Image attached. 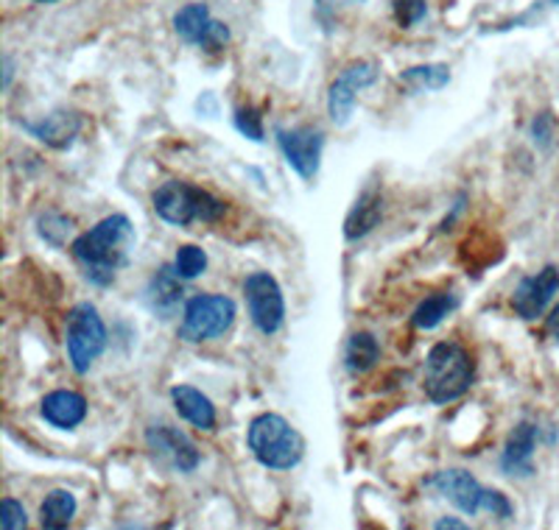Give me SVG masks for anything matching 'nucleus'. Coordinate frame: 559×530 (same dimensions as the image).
Listing matches in <instances>:
<instances>
[{"label": "nucleus", "instance_id": "f257e3e1", "mask_svg": "<svg viewBox=\"0 0 559 530\" xmlns=\"http://www.w3.org/2000/svg\"><path fill=\"white\" fill-rule=\"evenodd\" d=\"M134 246V227L127 215H109L102 224L73 240V260L84 268V277L93 285H109L115 274L129 263Z\"/></svg>", "mask_w": 559, "mask_h": 530}, {"label": "nucleus", "instance_id": "f03ea898", "mask_svg": "<svg viewBox=\"0 0 559 530\" xmlns=\"http://www.w3.org/2000/svg\"><path fill=\"white\" fill-rule=\"evenodd\" d=\"M473 377H476V366L462 344L442 341L431 347L426 358V372H423V388L433 405H448L464 397L471 392Z\"/></svg>", "mask_w": 559, "mask_h": 530}, {"label": "nucleus", "instance_id": "7ed1b4c3", "mask_svg": "<svg viewBox=\"0 0 559 530\" xmlns=\"http://www.w3.org/2000/svg\"><path fill=\"white\" fill-rule=\"evenodd\" d=\"M154 213L163 218L166 224L174 227H191V224H216L224 213H227V204L222 198H216L207 190L197 188V184L171 182L159 184L152 196Z\"/></svg>", "mask_w": 559, "mask_h": 530}, {"label": "nucleus", "instance_id": "20e7f679", "mask_svg": "<svg viewBox=\"0 0 559 530\" xmlns=\"http://www.w3.org/2000/svg\"><path fill=\"white\" fill-rule=\"evenodd\" d=\"M247 444L266 469H292L306 455V442L297 433V427H292V422H286L277 413L254 417L247 430Z\"/></svg>", "mask_w": 559, "mask_h": 530}, {"label": "nucleus", "instance_id": "39448f33", "mask_svg": "<svg viewBox=\"0 0 559 530\" xmlns=\"http://www.w3.org/2000/svg\"><path fill=\"white\" fill-rule=\"evenodd\" d=\"M426 486H431L439 497H445L448 503L456 505L459 511L467 514V517H476V514L487 511L498 519L512 517V503L507 499V494L496 492V489H484L471 472L464 469H442V472L431 474L426 480Z\"/></svg>", "mask_w": 559, "mask_h": 530}, {"label": "nucleus", "instance_id": "423d86ee", "mask_svg": "<svg viewBox=\"0 0 559 530\" xmlns=\"http://www.w3.org/2000/svg\"><path fill=\"white\" fill-rule=\"evenodd\" d=\"M64 349H68L70 366L76 374H87L107 349V327L90 302L70 308L68 318H64Z\"/></svg>", "mask_w": 559, "mask_h": 530}, {"label": "nucleus", "instance_id": "0eeeda50", "mask_svg": "<svg viewBox=\"0 0 559 530\" xmlns=\"http://www.w3.org/2000/svg\"><path fill=\"white\" fill-rule=\"evenodd\" d=\"M236 302L224 293H199L188 299L179 324V338L188 344H202L222 338L236 322Z\"/></svg>", "mask_w": 559, "mask_h": 530}, {"label": "nucleus", "instance_id": "6e6552de", "mask_svg": "<svg viewBox=\"0 0 559 530\" xmlns=\"http://www.w3.org/2000/svg\"><path fill=\"white\" fill-rule=\"evenodd\" d=\"M243 297H247L249 318L263 335L280 333L283 322H286V299L280 291L277 279L269 272L249 274L243 282Z\"/></svg>", "mask_w": 559, "mask_h": 530}, {"label": "nucleus", "instance_id": "1a4fd4ad", "mask_svg": "<svg viewBox=\"0 0 559 530\" xmlns=\"http://www.w3.org/2000/svg\"><path fill=\"white\" fill-rule=\"evenodd\" d=\"M378 82V64L376 62H353L338 73L336 82L328 89V115L336 127H347L356 109V98L361 89Z\"/></svg>", "mask_w": 559, "mask_h": 530}, {"label": "nucleus", "instance_id": "9d476101", "mask_svg": "<svg viewBox=\"0 0 559 530\" xmlns=\"http://www.w3.org/2000/svg\"><path fill=\"white\" fill-rule=\"evenodd\" d=\"M174 32L188 45H197L210 53L224 51V45L229 43V28L222 20L210 17L207 3H188V7L179 9L174 14Z\"/></svg>", "mask_w": 559, "mask_h": 530}, {"label": "nucleus", "instance_id": "9b49d317", "mask_svg": "<svg viewBox=\"0 0 559 530\" xmlns=\"http://www.w3.org/2000/svg\"><path fill=\"white\" fill-rule=\"evenodd\" d=\"M146 444L152 449V455L157 458L163 467L174 469V472H193L202 461L197 444L185 436L182 430L171 427V424H154L146 430Z\"/></svg>", "mask_w": 559, "mask_h": 530}, {"label": "nucleus", "instance_id": "f8f14e48", "mask_svg": "<svg viewBox=\"0 0 559 530\" xmlns=\"http://www.w3.org/2000/svg\"><path fill=\"white\" fill-rule=\"evenodd\" d=\"M277 146L292 165L294 171L302 179H313L319 173V162H322V148H324V134L313 127H294V129H280L277 132Z\"/></svg>", "mask_w": 559, "mask_h": 530}, {"label": "nucleus", "instance_id": "ddd939ff", "mask_svg": "<svg viewBox=\"0 0 559 530\" xmlns=\"http://www.w3.org/2000/svg\"><path fill=\"white\" fill-rule=\"evenodd\" d=\"M559 293V268L557 265H546L543 272L532 274V277H523L518 282L515 293H512V308L521 318L534 322L540 318L548 310V304L554 302V297Z\"/></svg>", "mask_w": 559, "mask_h": 530}, {"label": "nucleus", "instance_id": "4468645a", "mask_svg": "<svg viewBox=\"0 0 559 530\" xmlns=\"http://www.w3.org/2000/svg\"><path fill=\"white\" fill-rule=\"evenodd\" d=\"M540 427L532 422H521L507 438L501 453V469L512 478H528L534 472V449H537Z\"/></svg>", "mask_w": 559, "mask_h": 530}, {"label": "nucleus", "instance_id": "2eb2a0df", "mask_svg": "<svg viewBox=\"0 0 559 530\" xmlns=\"http://www.w3.org/2000/svg\"><path fill=\"white\" fill-rule=\"evenodd\" d=\"M26 132H32L45 146L62 152V148H70L76 143L79 132H82V118L70 109H57L37 123H26Z\"/></svg>", "mask_w": 559, "mask_h": 530}, {"label": "nucleus", "instance_id": "dca6fc26", "mask_svg": "<svg viewBox=\"0 0 559 530\" xmlns=\"http://www.w3.org/2000/svg\"><path fill=\"white\" fill-rule=\"evenodd\" d=\"M39 413L59 430H73L87 419V399L79 392H51L39 405Z\"/></svg>", "mask_w": 559, "mask_h": 530}, {"label": "nucleus", "instance_id": "f3484780", "mask_svg": "<svg viewBox=\"0 0 559 530\" xmlns=\"http://www.w3.org/2000/svg\"><path fill=\"white\" fill-rule=\"evenodd\" d=\"M381 215H383L381 190H378L376 184H369L361 196H358V202L353 204V209L347 213V221H344V238L347 240L367 238V234L381 224Z\"/></svg>", "mask_w": 559, "mask_h": 530}, {"label": "nucleus", "instance_id": "a211bd4d", "mask_svg": "<svg viewBox=\"0 0 559 530\" xmlns=\"http://www.w3.org/2000/svg\"><path fill=\"white\" fill-rule=\"evenodd\" d=\"M171 402L185 422H191L199 430H216V408L193 385H174Z\"/></svg>", "mask_w": 559, "mask_h": 530}, {"label": "nucleus", "instance_id": "6ab92c4d", "mask_svg": "<svg viewBox=\"0 0 559 530\" xmlns=\"http://www.w3.org/2000/svg\"><path fill=\"white\" fill-rule=\"evenodd\" d=\"M179 274L171 268H159L157 274L152 277V282H148V308L154 310V313H159L163 318H168L177 310V304L182 302V285H179Z\"/></svg>", "mask_w": 559, "mask_h": 530}, {"label": "nucleus", "instance_id": "aec40b11", "mask_svg": "<svg viewBox=\"0 0 559 530\" xmlns=\"http://www.w3.org/2000/svg\"><path fill=\"white\" fill-rule=\"evenodd\" d=\"M76 508L79 503L73 494L64 492V489H53L39 505V525L45 530H64L76 517Z\"/></svg>", "mask_w": 559, "mask_h": 530}, {"label": "nucleus", "instance_id": "412c9836", "mask_svg": "<svg viewBox=\"0 0 559 530\" xmlns=\"http://www.w3.org/2000/svg\"><path fill=\"white\" fill-rule=\"evenodd\" d=\"M378 358H381V344L376 341V335L369 333H356L347 341V349H344V366L356 377L376 366Z\"/></svg>", "mask_w": 559, "mask_h": 530}, {"label": "nucleus", "instance_id": "4be33fe9", "mask_svg": "<svg viewBox=\"0 0 559 530\" xmlns=\"http://www.w3.org/2000/svg\"><path fill=\"white\" fill-rule=\"evenodd\" d=\"M456 308H459L456 293H431V297L423 299V302L417 304L412 322L417 329H433L445 322Z\"/></svg>", "mask_w": 559, "mask_h": 530}, {"label": "nucleus", "instance_id": "5701e85b", "mask_svg": "<svg viewBox=\"0 0 559 530\" xmlns=\"http://www.w3.org/2000/svg\"><path fill=\"white\" fill-rule=\"evenodd\" d=\"M401 84H406L414 93H431V89H442L451 84V70L448 64H419V68H408L401 73Z\"/></svg>", "mask_w": 559, "mask_h": 530}, {"label": "nucleus", "instance_id": "b1692460", "mask_svg": "<svg viewBox=\"0 0 559 530\" xmlns=\"http://www.w3.org/2000/svg\"><path fill=\"white\" fill-rule=\"evenodd\" d=\"M204 268H207V254H204L202 246H179L177 254H174V272L182 279H197L202 277Z\"/></svg>", "mask_w": 559, "mask_h": 530}, {"label": "nucleus", "instance_id": "393cba45", "mask_svg": "<svg viewBox=\"0 0 559 530\" xmlns=\"http://www.w3.org/2000/svg\"><path fill=\"white\" fill-rule=\"evenodd\" d=\"M37 229H39V234H43L48 243H51V246H64L70 238V232H73V221H70L68 215L45 213V215H39Z\"/></svg>", "mask_w": 559, "mask_h": 530}, {"label": "nucleus", "instance_id": "a878e982", "mask_svg": "<svg viewBox=\"0 0 559 530\" xmlns=\"http://www.w3.org/2000/svg\"><path fill=\"white\" fill-rule=\"evenodd\" d=\"M428 14L426 0H394V20L401 28L417 26L419 20Z\"/></svg>", "mask_w": 559, "mask_h": 530}, {"label": "nucleus", "instance_id": "bb28decb", "mask_svg": "<svg viewBox=\"0 0 559 530\" xmlns=\"http://www.w3.org/2000/svg\"><path fill=\"white\" fill-rule=\"evenodd\" d=\"M236 129L243 134V137L254 140V143H261L263 140V120L261 112L252 107H243L236 112Z\"/></svg>", "mask_w": 559, "mask_h": 530}, {"label": "nucleus", "instance_id": "cd10ccee", "mask_svg": "<svg viewBox=\"0 0 559 530\" xmlns=\"http://www.w3.org/2000/svg\"><path fill=\"white\" fill-rule=\"evenodd\" d=\"M28 517H26V508L17 503V499L7 497L0 503V528L3 530H17V528H26Z\"/></svg>", "mask_w": 559, "mask_h": 530}, {"label": "nucleus", "instance_id": "c85d7f7f", "mask_svg": "<svg viewBox=\"0 0 559 530\" xmlns=\"http://www.w3.org/2000/svg\"><path fill=\"white\" fill-rule=\"evenodd\" d=\"M551 134H554V120H551V115H537V118H534V123H532V137H534V143H537V146L546 148L548 143H551Z\"/></svg>", "mask_w": 559, "mask_h": 530}, {"label": "nucleus", "instance_id": "c756f323", "mask_svg": "<svg viewBox=\"0 0 559 530\" xmlns=\"http://www.w3.org/2000/svg\"><path fill=\"white\" fill-rule=\"evenodd\" d=\"M361 7L364 0H317V14L319 17H328V12H331V9H342V7Z\"/></svg>", "mask_w": 559, "mask_h": 530}, {"label": "nucleus", "instance_id": "7c9ffc66", "mask_svg": "<svg viewBox=\"0 0 559 530\" xmlns=\"http://www.w3.org/2000/svg\"><path fill=\"white\" fill-rule=\"evenodd\" d=\"M546 333L551 335L554 341H559V302L554 304L551 313L546 316Z\"/></svg>", "mask_w": 559, "mask_h": 530}, {"label": "nucleus", "instance_id": "2f4dec72", "mask_svg": "<svg viewBox=\"0 0 559 530\" xmlns=\"http://www.w3.org/2000/svg\"><path fill=\"white\" fill-rule=\"evenodd\" d=\"M12 76H14L12 59L3 57V89H9V84H12Z\"/></svg>", "mask_w": 559, "mask_h": 530}, {"label": "nucleus", "instance_id": "473e14b6", "mask_svg": "<svg viewBox=\"0 0 559 530\" xmlns=\"http://www.w3.org/2000/svg\"><path fill=\"white\" fill-rule=\"evenodd\" d=\"M437 528H439V530H445V528H456V530H462V528H464V522H459V519H451V517H448V519H439Z\"/></svg>", "mask_w": 559, "mask_h": 530}, {"label": "nucleus", "instance_id": "72a5a7b5", "mask_svg": "<svg viewBox=\"0 0 559 530\" xmlns=\"http://www.w3.org/2000/svg\"><path fill=\"white\" fill-rule=\"evenodd\" d=\"M548 7H559V0H548Z\"/></svg>", "mask_w": 559, "mask_h": 530}, {"label": "nucleus", "instance_id": "f704fd0d", "mask_svg": "<svg viewBox=\"0 0 559 530\" xmlns=\"http://www.w3.org/2000/svg\"><path fill=\"white\" fill-rule=\"evenodd\" d=\"M37 3H57V0H37Z\"/></svg>", "mask_w": 559, "mask_h": 530}]
</instances>
